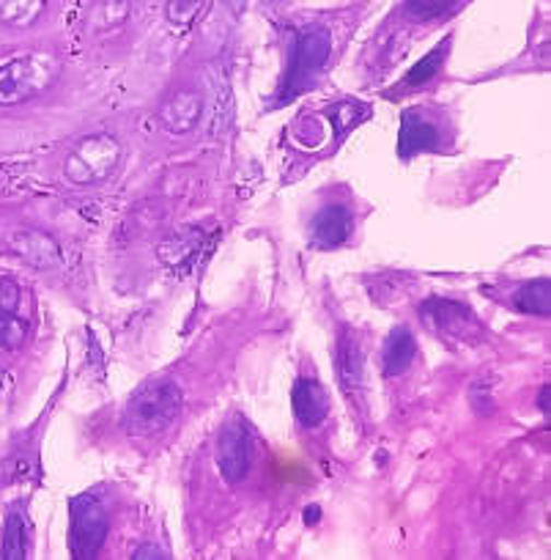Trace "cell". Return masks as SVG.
<instances>
[{
	"label": "cell",
	"instance_id": "cell-1",
	"mask_svg": "<svg viewBox=\"0 0 551 560\" xmlns=\"http://www.w3.org/2000/svg\"><path fill=\"white\" fill-rule=\"evenodd\" d=\"M181 401V390L171 380L145 382L143 387H138L129 396L127 407H124V432L132 434V438L160 434L162 429H167L176 420Z\"/></svg>",
	"mask_w": 551,
	"mask_h": 560
},
{
	"label": "cell",
	"instance_id": "cell-2",
	"mask_svg": "<svg viewBox=\"0 0 551 560\" xmlns=\"http://www.w3.org/2000/svg\"><path fill=\"white\" fill-rule=\"evenodd\" d=\"M329 52H332V36H329L327 28H305L294 39L289 52V61H285L283 83H280L278 91V105H285L294 96L305 94L316 85L318 74L324 72L329 61Z\"/></svg>",
	"mask_w": 551,
	"mask_h": 560
},
{
	"label": "cell",
	"instance_id": "cell-3",
	"mask_svg": "<svg viewBox=\"0 0 551 560\" xmlns=\"http://www.w3.org/2000/svg\"><path fill=\"white\" fill-rule=\"evenodd\" d=\"M110 533V516H107L102 492H83L72 500V527H69V549L72 558L91 560L102 552L105 538Z\"/></svg>",
	"mask_w": 551,
	"mask_h": 560
},
{
	"label": "cell",
	"instance_id": "cell-4",
	"mask_svg": "<svg viewBox=\"0 0 551 560\" xmlns=\"http://www.w3.org/2000/svg\"><path fill=\"white\" fill-rule=\"evenodd\" d=\"M121 160V147L113 135H91L80 140L78 149L67 158L63 174L72 185H96L116 171Z\"/></svg>",
	"mask_w": 551,
	"mask_h": 560
},
{
	"label": "cell",
	"instance_id": "cell-5",
	"mask_svg": "<svg viewBox=\"0 0 551 560\" xmlns=\"http://www.w3.org/2000/svg\"><path fill=\"white\" fill-rule=\"evenodd\" d=\"M56 63L45 56L17 58L0 67V105H20L42 94L56 80Z\"/></svg>",
	"mask_w": 551,
	"mask_h": 560
},
{
	"label": "cell",
	"instance_id": "cell-6",
	"mask_svg": "<svg viewBox=\"0 0 551 560\" xmlns=\"http://www.w3.org/2000/svg\"><path fill=\"white\" fill-rule=\"evenodd\" d=\"M218 467L225 483H242L250 472V429L245 420H228L218 438Z\"/></svg>",
	"mask_w": 551,
	"mask_h": 560
},
{
	"label": "cell",
	"instance_id": "cell-7",
	"mask_svg": "<svg viewBox=\"0 0 551 560\" xmlns=\"http://www.w3.org/2000/svg\"><path fill=\"white\" fill-rule=\"evenodd\" d=\"M420 316L431 322L445 338H469L474 330L472 311L453 300H429L420 305Z\"/></svg>",
	"mask_w": 551,
	"mask_h": 560
},
{
	"label": "cell",
	"instance_id": "cell-8",
	"mask_svg": "<svg viewBox=\"0 0 551 560\" xmlns=\"http://www.w3.org/2000/svg\"><path fill=\"white\" fill-rule=\"evenodd\" d=\"M442 135L434 121L420 116L418 110H407L401 118V135H398V154L412 160L420 152H439Z\"/></svg>",
	"mask_w": 551,
	"mask_h": 560
},
{
	"label": "cell",
	"instance_id": "cell-9",
	"mask_svg": "<svg viewBox=\"0 0 551 560\" xmlns=\"http://www.w3.org/2000/svg\"><path fill=\"white\" fill-rule=\"evenodd\" d=\"M351 212L343 207V203H332V207H324L321 212L313 218L310 225V242L321 250H332V247H340L351 234Z\"/></svg>",
	"mask_w": 551,
	"mask_h": 560
},
{
	"label": "cell",
	"instance_id": "cell-10",
	"mask_svg": "<svg viewBox=\"0 0 551 560\" xmlns=\"http://www.w3.org/2000/svg\"><path fill=\"white\" fill-rule=\"evenodd\" d=\"M338 380L343 385L345 396L360 404L362 382H365V354L351 332H343L338 341Z\"/></svg>",
	"mask_w": 551,
	"mask_h": 560
},
{
	"label": "cell",
	"instance_id": "cell-11",
	"mask_svg": "<svg viewBox=\"0 0 551 560\" xmlns=\"http://www.w3.org/2000/svg\"><path fill=\"white\" fill-rule=\"evenodd\" d=\"M329 412V398L321 382L300 380L294 387V418L302 429L321 427Z\"/></svg>",
	"mask_w": 551,
	"mask_h": 560
},
{
	"label": "cell",
	"instance_id": "cell-12",
	"mask_svg": "<svg viewBox=\"0 0 551 560\" xmlns=\"http://www.w3.org/2000/svg\"><path fill=\"white\" fill-rule=\"evenodd\" d=\"M414 354H418V343H414L412 330L409 327H392L385 349H382V371H385V376L396 380V376L407 374Z\"/></svg>",
	"mask_w": 551,
	"mask_h": 560
},
{
	"label": "cell",
	"instance_id": "cell-13",
	"mask_svg": "<svg viewBox=\"0 0 551 560\" xmlns=\"http://www.w3.org/2000/svg\"><path fill=\"white\" fill-rule=\"evenodd\" d=\"M203 110V100L196 94V91H181V94L171 96L162 107V124L165 129H171L173 135H184L190 132L192 127L198 124Z\"/></svg>",
	"mask_w": 551,
	"mask_h": 560
},
{
	"label": "cell",
	"instance_id": "cell-14",
	"mask_svg": "<svg viewBox=\"0 0 551 560\" xmlns=\"http://www.w3.org/2000/svg\"><path fill=\"white\" fill-rule=\"evenodd\" d=\"M447 52H450V39L439 42V45H436L434 50L429 52V56L420 58V61L414 63L412 69H409L407 78H403L401 83H398L396 89L390 91V94H392V96H398V94H401V91H412V89H420V85L431 83V80H434L436 74L442 72V67H445Z\"/></svg>",
	"mask_w": 551,
	"mask_h": 560
},
{
	"label": "cell",
	"instance_id": "cell-15",
	"mask_svg": "<svg viewBox=\"0 0 551 560\" xmlns=\"http://www.w3.org/2000/svg\"><path fill=\"white\" fill-rule=\"evenodd\" d=\"M31 552V522L23 511H12L3 525V541H0V558L23 560Z\"/></svg>",
	"mask_w": 551,
	"mask_h": 560
},
{
	"label": "cell",
	"instance_id": "cell-16",
	"mask_svg": "<svg viewBox=\"0 0 551 560\" xmlns=\"http://www.w3.org/2000/svg\"><path fill=\"white\" fill-rule=\"evenodd\" d=\"M45 14V0H0V25L23 31Z\"/></svg>",
	"mask_w": 551,
	"mask_h": 560
},
{
	"label": "cell",
	"instance_id": "cell-17",
	"mask_svg": "<svg viewBox=\"0 0 551 560\" xmlns=\"http://www.w3.org/2000/svg\"><path fill=\"white\" fill-rule=\"evenodd\" d=\"M513 305H516V311H521V314L549 316L551 314L549 280L540 278V280H529V283H524V287L516 292V298H513Z\"/></svg>",
	"mask_w": 551,
	"mask_h": 560
},
{
	"label": "cell",
	"instance_id": "cell-18",
	"mask_svg": "<svg viewBox=\"0 0 551 560\" xmlns=\"http://www.w3.org/2000/svg\"><path fill=\"white\" fill-rule=\"evenodd\" d=\"M207 0H167L165 3V20L176 31H187L196 25V20L201 18Z\"/></svg>",
	"mask_w": 551,
	"mask_h": 560
},
{
	"label": "cell",
	"instance_id": "cell-19",
	"mask_svg": "<svg viewBox=\"0 0 551 560\" xmlns=\"http://www.w3.org/2000/svg\"><path fill=\"white\" fill-rule=\"evenodd\" d=\"M458 0H407V12L409 20L414 23H431V20H442L456 9Z\"/></svg>",
	"mask_w": 551,
	"mask_h": 560
},
{
	"label": "cell",
	"instance_id": "cell-20",
	"mask_svg": "<svg viewBox=\"0 0 551 560\" xmlns=\"http://www.w3.org/2000/svg\"><path fill=\"white\" fill-rule=\"evenodd\" d=\"M25 322H20L14 314H0V349L17 347L25 336Z\"/></svg>",
	"mask_w": 551,
	"mask_h": 560
},
{
	"label": "cell",
	"instance_id": "cell-21",
	"mask_svg": "<svg viewBox=\"0 0 551 560\" xmlns=\"http://www.w3.org/2000/svg\"><path fill=\"white\" fill-rule=\"evenodd\" d=\"M17 300H20L17 283L9 278L0 280V314H14V308H17Z\"/></svg>",
	"mask_w": 551,
	"mask_h": 560
},
{
	"label": "cell",
	"instance_id": "cell-22",
	"mask_svg": "<svg viewBox=\"0 0 551 560\" xmlns=\"http://www.w3.org/2000/svg\"><path fill=\"white\" fill-rule=\"evenodd\" d=\"M134 560H160V558H167L165 549L162 547H154V544H145V547H138L132 555Z\"/></svg>",
	"mask_w": 551,
	"mask_h": 560
},
{
	"label": "cell",
	"instance_id": "cell-23",
	"mask_svg": "<svg viewBox=\"0 0 551 560\" xmlns=\"http://www.w3.org/2000/svg\"><path fill=\"white\" fill-rule=\"evenodd\" d=\"M540 409H543V415H549V385L540 387Z\"/></svg>",
	"mask_w": 551,
	"mask_h": 560
},
{
	"label": "cell",
	"instance_id": "cell-24",
	"mask_svg": "<svg viewBox=\"0 0 551 560\" xmlns=\"http://www.w3.org/2000/svg\"><path fill=\"white\" fill-rule=\"evenodd\" d=\"M307 511H310V514H307V522H313V520H316V514H321V511H318L316 505H313V509H307Z\"/></svg>",
	"mask_w": 551,
	"mask_h": 560
}]
</instances>
